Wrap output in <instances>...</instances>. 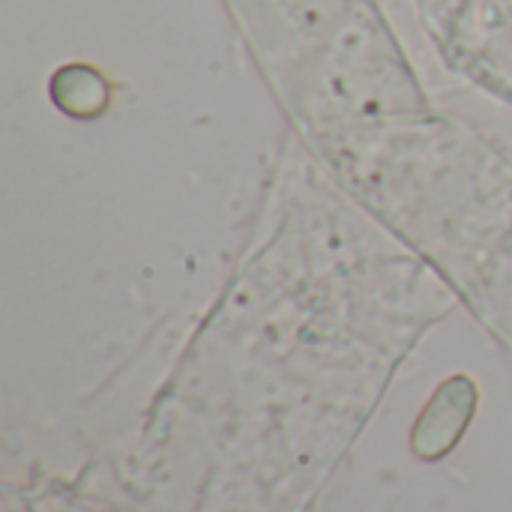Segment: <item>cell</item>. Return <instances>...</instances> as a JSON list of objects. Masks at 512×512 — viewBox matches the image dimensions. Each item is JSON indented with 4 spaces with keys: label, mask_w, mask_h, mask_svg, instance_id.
<instances>
[{
    "label": "cell",
    "mask_w": 512,
    "mask_h": 512,
    "mask_svg": "<svg viewBox=\"0 0 512 512\" xmlns=\"http://www.w3.org/2000/svg\"><path fill=\"white\" fill-rule=\"evenodd\" d=\"M54 87H57V99L63 105H69V108L72 105H81V102L102 105V99H105V84L90 69H63L57 75V84Z\"/></svg>",
    "instance_id": "6da1fadb"
}]
</instances>
